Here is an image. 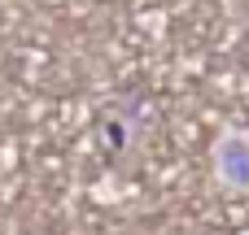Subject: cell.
I'll return each mask as SVG.
<instances>
[{"instance_id":"1","label":"cell","mask_w":249,"mask_h":235,"mask_svg":"<svg viewBox=\"0 0 249 235\" xmlns=\"http://www.w3.org/2000/svg\"><path fill=\"white\" fill-rule=\"evenodd\" d=\"M210 166H214V183H219L228 196L249 192V135L236 131V126H228V131L214 140Z\"/></svg>"}]
</instances>
